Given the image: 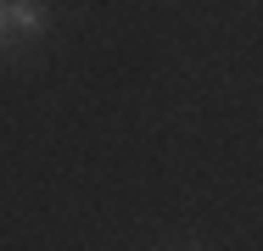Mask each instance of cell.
I'll return each mask as SVG.
<instances>
[{"label": "cell", "mask_w": 263, "mask_h": 251, "mask_svg": "<svg viewBox=\"0 0 263 251\" xmlns=\"http://www.w3.org/2000/svg\"><path fill=\"white\" fill-rule=\"evenodd\" d=\"M6 17H11V23H23V28H40V23H45V11H40L34 0H11V6H6Z\"/></svg>", "instance_id": "1"}]
</instances>
